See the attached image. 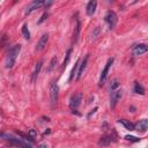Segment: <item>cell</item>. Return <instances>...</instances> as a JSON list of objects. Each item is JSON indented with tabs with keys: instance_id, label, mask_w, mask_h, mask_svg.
<instances>
[{
	"instance_id": "1",
	"label": "cell",
	"mask_w": 148,
	"mask_h": 148,
	"mask_svg": "<svg viewBox=\"0 0 148 148\" xmlns=\"http://www.w3.org/2000/svg\"><path fill=\"white\" fill-rule=\"evenodd\" d=\"M20 51H21V45H14L10 49V51L8 52L7 58H6V68H12L14 66Z\"/></svg>"
},
{
	"instance_id": "2",
	"label": "cell",
	"mask_w": 148,
	"mask_h": 148,
	"mask_svg": "<svg viewBox=\"0 0 148 148\" xmlns=\"http://www.w3.org/2000/svg\"><path fill=\"white\" fill-rule=\"evenodd\" d=\"M58 97H59V87L57 83L52 82L50 84V99H51V104L54 106L58 102Z\"/></svg>"
},
{
	"instance_id": "3",
	"label": "cell",
	"mask_w": 148,
	"mask_h": 148,
	"mask_svg": "<svg viewBox=\"0 0 148 148\" xmlns=\"http://www.w3.org/2000/svg\"><path fill=\"white\" fill-rule=\"evenodd\" d=\"M112 62H113V58H110V59L108 60V62L105 64V67L103 68V71H102V73H101V76H99V82H98V83H99V87H102V86L104 84V82H105V80H106V76H108V72H109V69H110Z\"/></svg>"
},
{
	"instance_id": "4",
	"label": "cell",
	"mask_w": 148,
	"mask_h": 148,
	"mask_svg": "<svg viewBox=\"0 0 148 148\" xmlns=\"http://www.w3.org/2000/svg\"><path fill=\"white\" fill-rule=\"evenodd\" d=\"M45 1L46 0H34V1H31L28 6H27V8H25V14L28 15V14H31L34 10H36L37 8H39L40 6H43L44 3H45Z\"/></svg>"
},
{
	"instance_id": "5",
	"label": "cell",
	"mask_w": 148,
	"mask_h": 148,
	"mask_svg": "<svg viewBox=\"0 0 148 148\" xmlns=\"http://www.w3.org/2000/svg\"><path fill=\"white\" fill-rule=\"evenodd\" d=\"M81 101H82V92H76V94H74V95L71 97V99H69V106H71V109H72V110L76 109V108L81 104Z\"/></svg>"
},
{
	"instance_id": "6",
	"label": "cell",
	"mask_w": 148,
	"mask_h": 148,
	"mask_svg": "<svg viewBox=\"0 0 148 148\" xmlns=\"http://www.w3.org/2000/svg\"><path fill=\"white\" fill-rule=\"evenodd\" d=\"M104 18H105V22L109 24V28L113 29L116 23H117V15H116V13L114 12H108Z\"/></svg>"
},
{
	"instance_id": "7",
	"label": "cell",
	"mask_w": 148,
	"mask_h": 148,
	"mask_svg": "<svg viewBox=\"0 0 148 148\" xmlns=\"http://www.w3.org/2000/svg\"><path fill=\"white\" fill-rule=\"evenodd\" d=\"M121 96H123V91H121L120 89H116V90L112 91V94H111V99H110V106H111V109H113V108L116 106L117 102L121 98Z\"/></svg>"
},
{
	"instance_id": "8",
	"label": "cell",
	"mask_w": 148,
	"mask_h": 148,
	"mask_svg": "<svg viewBox=\"0 0 148 148\" xmlns=\"http://www.w3.org/2000/svg\"><path fill=\"white\" fill-rule=\"evenodd\" d=\"M148 51V46L146 44H138L132 49V52L134 56H141Z\"/></svg>"
},
{
	"instance_id": "9",
	"label": "cell",
	"mask_w": 148,
	"mask_h": 148,
	"mask_svg": "<svg viewBox=\"0 0 148 148\" xmlns=\"http://www.w3.org/2000/svg\"><path fill=\"white\" fill-rule=\"evenodd\" d=\"M147 128H148V120L147 119H142L136 125H134V130H136L140 133H145L147 131Z\"/></svg>"
},
{
	"instance_id": "10",
	"label": "cell",
	"mask_w": 148,
	"mask_h": 148,
	"mask_svg": "<svg viewBox=\"0 0 148 148\" xmlns=\"http://www.w3.org/2000/svg\"><path fill=\"white\" fill-rule=\"evenodd\" d=\"M47 40H49V35H47V34H44V35L39 38V40H38L37 45H36V51H42V50L46 46Z\"/></svg>"
},
{
	"instance_id": "11",
	"label": "cell",
	"mask_w": 148,
	"mask_h": 148,
	"mask_svg": "<svg viewBox=\"0 0 148 148\" xmlns=\"http://www.w3.org/2000/svg\"><path fill=\"white\" fill-rule=\"evenodd\" d=\"M96 7H97V1L96 0H90L87 5V14L89 16H92L96 12Z\"/></svg>"
},
{
	"instance_id": "12",
	"label": "cell",
	"mask_w": 148,
	"mask_h": 148,
	"mask_svg": "<svg viewBox=\"0 0 148 148\" xmlns=\"http://www.w3.org/2000/svg\"><path fill=\"white\" fill-rule=\"evenodd\" d=\"M80 30H81V22L79 18H76V25L74 28V32H73V42L76 43L79 39V35H80Z\"/></svg>"
},
{
	"instance_id": "13",
	"label": "cell",
	"mask_w": 148,
	"mask_h": 148,
	"mask_svg": "<svg viewBox=\"0 0 148 148\" xmlns=\"http://www.w3.org/2000/svg\"><path fill=\"white\" fill-rule=\"evenodd\" d=\"M88 56H86L84 57V59H83V61L81 62V65H79L80 66V69H79V73H77V75H76V79L77 80H80V77L82 76V74H83V72H84V69H86V66H87V62H88Z\"/></svg>"
},
{
	"instance_id": "14",
	"label": "cell",
	"mask_w": 148,
	"mask_h": 148,
	"mask_svg": "<svg viewBox=\"0 0 148 148\" xmlns=\"http://www.w3.org/2000/svg\"><path fill=\"white\" fill-rule=\"evenodd\" d=\"M42 65H43L42 61H38V62H37V65H36V67H35V71H34V73H32V82L36 81V79H37V76H38V74H39V71H40V68H42Z\"/></svg>"
},
{
	"instance_id": "15",
	"label": "cell",
	"mask_w": 148,
	"mask_h": 148,
	"mask_svg": "<svg viewBox=\"0 0 148 148\" xmlns=\"http://www.w3.org/2000/svg\"><path fill=\"white\" fill-rule=\"evenodd\" d=\"M110 142H111V135H104V136L101 138L98 145L99 146H108Z\"/></svg>"
},
{
	"instance_id": "16",
	"label": "cell",
	"mask_w": 148,
	"mask_h": 148,
	"mask_svg": "<svg viewBox=\"0 0 148 148\" xmlns=\"http://www.w3.org/2000/svg\"><path fill=\"white\" fill-rule=\"evenodd\" d=\"M119 123L123 124L126 130H128V131H134V125H133L132 123H130V121H127V120H125V119H119Z\"/></svg>"
},
{
	"instance_id": "17",
	"label": "cell",
	"mask_w": 148,
	"mask_h": 148,
	"mask_svg": "<svg viewBox=\"0 0 148 148\" xmlns=\"http://www.w3.org/2000/svg\"><path fill=\"white\" fill-rule=\"evenodd\" d=\"M134 92L140 94V95H145V88L139 82H135V84H134Z\"/></svg>"
},
{
	"instance_id": "18",
	"label": "cell",
	"mask_w": 148,
	"mask_h": 148,
	"mask_svg": "<svg viewBox=\"0 0 148 148\" xmlns=\"http://www.w3.org/2000/svg\"><path fill=\"white\" fill-rule=\"evenodd\" d=\"M79 64H80V60H76L74 67L72 68V72H71V75H69V81H72V80L74 79V76H75V74H76V71H77V68H79Z\"/></svg>"
},
{
	"instance_id": "19",
	"label": "cell",
	"mask_w": 148,
	"mask_h": 148,
	"mask_svg": "<svg viewBox=\"0 0 148 148\" xmlns=\"http://www.w3.org/2000/svg\"><path fill=\"white\" fill-rule=\"evenodd\" d=\"M22 34H23V37L25 39H30V32L28 30V25L27 24H23V27H22Z\"/></svg>"
},
{
	"instance_id": "20",
	"label": "cell",
	"mask_w": 148,
	"mask_h": 148,
	"mask_svg": "<svg viewBox=\"0 0 148 148\" xmlns=\"http://www.w3.org/2000/svg\"><path fill=\"white\" fill-rule=\"evenodd\" d=\"M119 86H120V83H119V80H118V79H114V80L111 82V86H110V89H111V91L116 90V89H117Z\"/></svg>"
},
{
	"instance_id": "21",
	"label": "cell",
	"mask_w": 148,
	"mask_h": 148,
	"mask_svg": "<svg viewBox=\"0 0 148 148\" xmlns=\"http://www.w3.org/2000/svg\"><path fill=\"white\" fill-rule=\"evenodd\" d=\"M71 53H72V49H69V50L67 51V53H66V59H65V60H64V62H62V68H65V67H66V65H67V62H68V60H69Z\"/></svg>"
},
{
	"instance_id": "22",
	"label": "cell",
	"mask_w": 148,
	"mask_h": 148,
	"mask_svg": "<svg viewBox=\"0 0 148 148\" xmlns=\"http://www.w3.org/2000/svg\"><path fill=\"white\" fill-rule=\"evenodd\" d=\"M99 34H101V28H99V27H96V28L94 29V31H92L91 37H92V38H97V37L99 36Z\"/></svg>"
},
{
	"instance_id": "23",
	"label": "cell",
	"mask_w": 148,
	"mask_h": 148,
	"mask_svg": "<svg viewBox=\"0 0 148 148\" xmlns=\"http://www.w3.org/2000/svg\"><path fill=\"white\" fill-rule=\"evenodd\" d=\"M125 139L128 140V141H133V142H138V141L140 140V139H138V138H135V136H132V135H126Z\"/></svg>"
},
{
	"instance_id": "24",
	"label": "cell",
	"mask_w": 148,
	"mask_h": 148,
	"mask_svg": "<svg viewBox=\"0 0 148 148\" xmlns=\"http://www.w3.org/2000/svg\"><path fill=\"white\" fill-rule=\"evenodd\" d=\"M54 64H57V57H53V58H52L51 64H50V68H49V71H51V69H53V68H54Z\"/></svg>"
},
{
	"instance_id": "25",
	"label": "cell",
	"mask_w": 148,
	"mask_h": 148,
	"mask_svg": "<svg viewBox=\"0 0 148 148\" xmlns=\"http://www.w3.org/2000/svg\"><path fill=\"white\" fill-rule=\"evenodd\" d=\"M29 135H30L31 138L36 136V135H37V131H36V130H34V128H32V130H30V131H29Z\"/></svg>"
},
{
	"instance_id": "26",
	"label": "cell",
	"mask_w": 148,
	"mask_h": 148,
	"mask_svg": "<svg viewBox=\"0 0 148 148\" xmlns=\"http://www.w3.org/2000/svg\"><path fill=\"white\" fill-rule=\"evenodd\" d=\"M45 17H47V13H44L43 15H42V17L39 18V21H38V23H42L44 20H45Z\"/></svg>"
},
{
	"instance_id": "27",
	"label": "cell",
	"mask_w": 148,
	"mask_h": 148,
	"mask_svg": "<svg viewBox=\"0 0 148 148\" xmlns=\"http://www.w3.org/2000/svg\"><path fill=\"white\" fill-rule=\"evenodd\" d=\"M96 111H97V108H95V109H94V110H91V112H90V113H89V114H88V118H89V117H90V116H91V114H94V113H95V112H96Z\"/></svg>"
},
{
	"instance_id": "28",
	"label": "cell",
	"mask_w": 148,
	"mask_h": 148,
	"mask_svg": "<svg viewBox=\"0 0 148 148\" xmlns=\"http://www.w3.org/2000/svg\"><path fill=\"white\" fill-rule=\"evenodd\" d=\"M108 1H114V0H108Z\"/></svg>"
},
{
	"instance_id": "29",
	"label": "cell",
	"mask_w": 148,
	"mask_h": 148,
	"mask_svg": "<svg viewBox=\"0 0 148 148\" xmlns=\"http://www.w3.org/2000/svg\"><path fill=\"white\" fill-rule=\"evenodd\" d=\"M14 1H16V0H14Z\"/></svg>"
}]
</instances>
